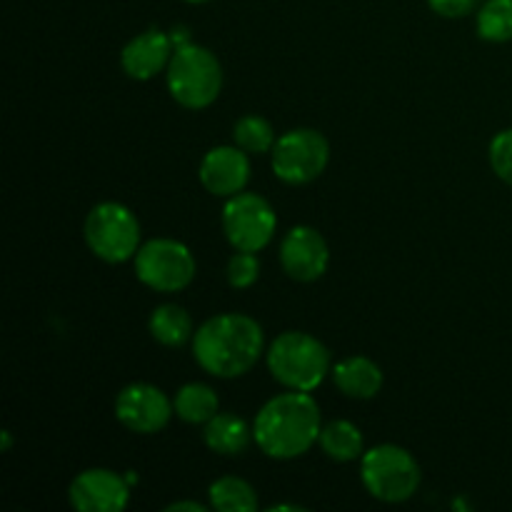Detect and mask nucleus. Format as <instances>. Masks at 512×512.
<instances>
[{
	"mask_svg": "<svg viewBox=\"0 0 512 512\" xmlns=\"http://www.w3.org/2000/svg\"><path fill=\"white\" fill-rule=\"evenodd\" d=\"M263 328L240 313L215 315L193 335L195 360L215 378H240L263 353Z\"/></svg>",
	"mask_w": 512,
	"mask_h": 512,
	"instance_id": "1",
	"label": "nucleus"
},
{
	"mask_svg": "<svg viewBox=\"0 0 512 512\" xmlns=\"http://www.w3.org/2000/svg\"><path fill=\"white\" fill-rule=\"evenodd\" d=\"M320 408L308 393L293 390L268 400L253 425V438L268 458L293 460L320 438Z\"/></svg>",
	"mask_w": 512,
	"mask_h": 512,
	"instance_id": "2",
	"label": "nucleus"
},
{
	"mask_svg": "<svg viewBox=\"0 0 512 512\" xmlns=\"http://www.w3.org/2000/svg\"><path fill=\"white\" fill-rule=\"evenodd\" d=\"M268 368L280 385L290 390L318 388L330 370V353L318 338L290 330L273 340L268 350Z\"/></svg>",
	"mask_w": 512,
	"mask_h": 512,
	"instance_id": "3",
	"label": "nucleus"
},
{
	"mask_svg": "<svg viewBox=\"0 0 512 512\" xmlns=\"http://www.w3.org/2000/svg\"><path fill=\"white\" fill-rule=\"evenodd\" d=\"M223 88V70L208 48L183 43L168 63V90L183 108L200 110L215 103Z\"/></svg>",
	"mask_w": 512,
	"mask_h": 512,
	"instance_id": "4",
	"label": "nucleus"
},
{
	"mask_svg": "<svg viewBox=\"0 0 512 512\" xmlns=\"http://www.w3.org/2000/svg\"><path fill=\"white\" fill-rule=\"evenodd\" d=\"M360 478L368 493L383 503H405L420 488V465L398 445H378L363 453Z\"/></svg>",
	"mask_w": 512,
	"mask_h": 512,
	"instance_id": "5",
	"label": "nucleus"
},
{
	"mask_svg": "<svg viewBox=\"0 0 512 512\" xmlns=\"http://www.w3.org/2000/svg\"><path fill=\"white\" fill-rule=\"evenodd\" d=\"M85 243L105 263H125L140 250V223L125 205L100 203L85 218Z\"/></svg>",
	"mask_w": 512,
	"mask_h": 512,
	"instance_id": "6",
	"label": "nucleus"
},
{
	"mask_svg": "<svg viewBox=\"0 0 512 512\" xmlns=\"http://www.w3.org/2000/svg\"><path fill=\"white\" fill-rule=\"evenodd\" d=\"M135 275L158 293H178L195 278V258L188 245L170 238H155L135 253Z\"/></svg>",
	"mask_w": 512,
	"mask_h": 512,
	"instance_id": "7",
	"label": "nucleus"
},
{
	"mask_svg": "<svg viewBox=\"0 0 512 512\" xmlns=\"http://www.w3.org/2000/svg\"><path fill=\"white\" fill-rule=\"evenodd\" d=\"M273 170L283 183L305 185L323 175L330 160V145L318 130H290L273 145Z\"/></svg>",
	"mask_w": 512,
	"mask_h": 512,
	"instance_id": "8",
	"label": "nucleus"
},
{
	"mask_svg": "<svg viewBox=\"0 0 512 512\" xmlns=\"http://www.w3.org/2000/svg\"><path fill=\"white\" fill-rule=\"evenodd\" d=\"M275 213L270 203L260 195L238 193L228 198L223 208V230L235 250L258 253L273 240Z\"/></svg>",
	"mask_w": 512,
	"mask_h": 512,
	"instance_id": "9",
	"label": "nucleus"
},
{
	"mask_svg": "<svg viewBox=\"0 0 512 512\" xmlns=\"http://www.w3.org/2000/svg\"><path fill=\"white\" fill-rule=\"evenodd\" d=\"M175 413L173 403L155 385L133 383L115 398V418L128 430L140 435L160 433Z\"/></svg>",
	"mask_w": 512,
	"mask_h": 512,
	"instance_id": "10",
	"label": "nucleus"
},
{
	"mask_svg": "<svg viewBox=\"0 0 512 512\" xmlns=\"http://www.w3.org/2000/svg\"><path fill=\"white\" fill-rule=\"evenodd\" d=\"M70 505L80 512H120L128 508V480L105 468L80 473L70 483Z\"/></svg>",
	"mask_w": 512,
	"mask_h": 512,
	"instance_id": "11",
	"label": "nucleus"
},
{
	"mask_svg": "<svg viewBox=\"0 0 512 512\" xmlns=\"http://www.w3.org/2000/svg\"><path fill=\"white\" fill-rule=\"evenodd\" d=\"M330 250L323 235L308 225L290 230L280 245V265L285 273L300 283H313L328 270Z\"/></svg>",
	"mask_w": 512,
	"mask_h": 512,
	"instance_id": "12",
	"label": "nucleus"
},
{
	"mask_svg": "<svg viewBox=\"0 0 512 512\" xmlns=\"http://www.w3.org/2000/svg\"><path fill=\"white\" fill-rule=\"evenodd\" d=\"M248 180L250 163L243 148L220 145V148L205 153L203 163H200V183L218 198H233V195L243 193Z\"/></svg>",
	"mask_w": 512,
	"mask_h": 512,
	"instance_id": "13",
	"label": "nucleus"
},
{
	"mask_svg": "<svg viewBox=\"0 0 512 512\" xmlns=\"http://www.w3.org/2000/svg\"><path fill=\"white\" fill-rule=\"evenodd\" d=\"M173 53V35L148 30L125 45L120 53V63L133 80H150L170 63Z\"/></svg>",
	"mask_w": 512,
	"mask_h": 512,
	"instance_id": "14",
	"label": "nucleus"
},
{
	"mask_svg": "<svg viewBox=\"0 0 512 512\" xmlns=\"http://www.w3.org/2000/svg\"><path fill=\"white\" fill-rule=\"evenodd\" d=\"M333 380L340 388V393L348 395V398L370 400L383 388V370L370 358L355 355V358H348L335 365Z\"/></svg>",
	"mask_w": 512,
	"mask_h": 512,
	"instance_id": "15",
	"label": "nucleus"
},
{
	"mask_svg": "<svg viewBox=\"0 0 512 512\" xmlns=\"http://www.w3.org/2000/svg\"><path fill=\"white\" fill-rule=\"evenodd\" d=\"M205 445H208L213 453L225 455V458H233V455L245 453V448L250 445L253 438V430L245 425V420H240L238 415L230 413H218L213 420L205 423Z\"/></svg>",
	"mask_w": 512,
	"mask_h": 512,
	"instance_id": "16",
	"label": "nucleus"
},
{
	"mask_svg": "<svg viewBox=\"0 0 512 512\" xmlns=\"http://www.w3.org/2000/svg\"><path fill=\"white\" fill-rule=\"evenodd\" d=\"M148 325L155 343L165 345V348H180L183 343H188L190 335H195L188 310L173 303H165L160 308H155Z\"/></svg>",
	"mask_w": 512,
	"mask_h": 512,
	"instance_id": "17",
	"label": "nucleus"
},
{
	"mask_svg": "<svg viewBox=\"0 0 512 512\" xmlns=\"http://www.w3.org/2000/svg\"><path fill=\"white\" fill-rule=\"evenodd\" d=\"M175 415L190 425H205L218 415V395L210 385L188 383L178 390L173 400Z\"/></svg>",
	"mask_w": 512,
	"mask_h": 512,
	"instance_id": "18",
	"label": "nucleus"
},
{
	"mask_svg": "<svg viewBox=\"0 0 512 512\" xmlns=\"http://www.w3.org/2000/svg\"><path fill=\"white\" fill-rule=\"evenodd\" d=\"M318 443L323 453L338 463H350V460L363 455V435L348 420H333V423L325 425L320 430Z\"/></svg>",
	"mask_w": 512,
	"mask_h": 512,
	"instance_id": "19",
	"label": "nucleus"
},
{
	"mask_svg": "<svg viewBox=\"0 0 512 512\" xmlns=\"http://www.w3.org/2000/svg\"><path fill=\"white\" fill-rule=\"evenodd\" d=\"M210 505L218 512H253L258 495L253 485L240 478H220L210 485Z\"/></svg>",
	"mask_w": 512,
	"mask_h": 512,
	"instance_id": "20",
	"label": "nucleus"
},
{
	"mask_svg": "<svg viewBox=\"0 0 512 512\" xmlns=\"http://www.w3.org/2000/svg\"><path fill=\"white\" fill-rule=\"evenodd\" d=\"M478 33L490 43L512 40V0H485L478 13Z\"/></svg>",
	"mask_w": 512,
	"mask_h": 512,
	"instance_id": "21",
	"label": "nucleus"
},
{
	"mask_svg": "<svg viewBox=\"0 0 512 512\" xmlns=\"http://www.w3.org/2000/svg\"><path fill=\"white\" fill-rule=\"evenodd\" d=\"M233 138L238 148H243L245 153H268L275 145V130L260 115H245V118L235 123Z\"/></svg>",
	"mask_w": 512,
	"mask_h": 512,
	"instance_id": "22",
	"label": "nucleus"
},
{
	"mask_svg": "<svg viewBox=\"0 0 512 512\" xmlns=\"http://www.w3.org/2000/svg\"><path fill=\"white\" fill-rule=\"evenodd\" d=\"M260 275V263L255 258V253H245V250H238L233 258L228 260V268H225V278L233 288H250V285L258 280Z\"/></svg>",
	"mask_w": 512,
	"mask_h": 512,
	"instance_id": "23",
	"label": "nucleus"
},
{
	"mask_svg": "<svg viewBox=\"0 0 512 512\" xmlns=\"http://www.w3.org/2000/svg\"><path fill=\"white\" fill-rule=\"evenodd\" d=\"M490 165L500 180L512 185V128L495 135L490 143Z\"/></svg>",
	"mask_w": 512,
	"mask_h": 512,
	"instance_id": "24",
	"label": "nucleus"
},
{
	"mask_svg": "<svg viewBox=\"0 0 512 512\" xmlns=\"http://www.w3.org/2000/svg\"><path fill=\"white\" fill-rule=\"evenodd\" d=\"M428 3L443 18H463L478 8L480 0H428Z\"/></svg>",
	"mask_w": 512,
	"mask_h": 512,
	"instance_id": "25",
	"label": "nucleus"
},
{
	"mask_svg": "<svg viewBox=\"0 0 512 512\" xmlns=\"http://www.w3.org/2000/svg\"><path fill=\"white\" fill-rule=\"evenodd\" d=\"M178 510H190V512H205V508L200 503H188V500H183V503H173L165 508V512H178Z\"/></svg>",
	"mask_w": 512,
	"mask_h": 512,
	"instance_id": "26",
	"label": "nucleus"
},
{
	"mask_svg": "<svg viewBox=\"0 0 512 512\" xmlns=\"http://www.w3.org/2000/svg\"><path fill=\"white\" fill-rule=\"evenodd\" d=\"M10 443H13V440H10V433L5 430V433H3V450H10Z\"/></svg>",
	"mask_w": 512,
	"mask_h": 512,
	"instance_id": "27",
	"label": "nucleus"
},
{
	"mask_svg": "<svg viewBox=\"0 0 512 512\" xmlns=\"http://www.w3.org/2000/svg\"><path fill=\"white\" fill-rule=\"evenodd\" d=\"M188 3H208V0H188Z\"/></svg>",
	"mask_w": 512,
	"mask_h": 512,
	"instance_id": "28",
	"label": "nucleus"
}]
</instances>
